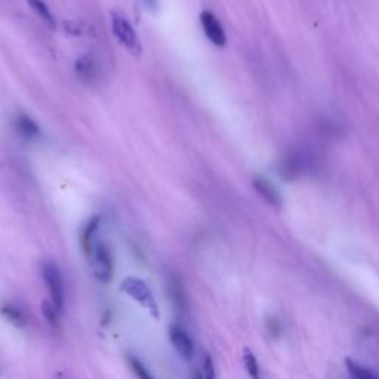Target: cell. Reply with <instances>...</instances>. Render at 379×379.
Wrapping results in <instances>:
<instances>
[{
	"instance_id": "1",
	"label": "cell",
	"mask_w": 379,
	"mask_h": 379,
	"mask_svg": "<svg viewBox=\"0 0 379 379\" xmlns=\"http://www.w3.org/2000/svg\"><path fill=\"white\" fill-rule=\"evenodd\" d=\"M92 260V270L97 277V280L101 283H110L113 279L114 273V262L112 249L106 242H95L90 251Z\"/></svg>"
},
{
	"instance_id": "2",
	"label": "cell",
	"mask_w": 379,
	"mask_h": 379,
	"mask_svg": "<svg viewBox=\"0 0 379 379\" xmlns=\"http://www.w3.org/2000/svg\"><path fill=\"white\" fill-rule=\"evenodd\" d=\"M112 30L119 43L131 52L135 57L141 55L143 46L140 38L134 29V25L127 21V18L119 12H112Z\"/></svg>"
},
{
	"instance_id": "3",
	"label": "cell",
	"mask_w": 379,
	"mask_h": 379,
	"mask_svg": "<svg viewBox=\"0 0 379 379\" xmlns=\"http://www.w3.org/2000/svg\"><path fill=\"white\" fill-rule=\"evenodd\" d=\"M42 276L46 283V288L51 295V302L55 305L60 313H62L64 305H66V289H64L62 274L58 265L55 262H43L42 265Z\"/></svg>"
},
{
	"instance_id": "4",
	"label": "cell",
	"mask_w": 379,
	"mask_h": 379,
	"mask_svg": "<svg viewBox=\"0 0 379 379\" xmlns=\"http://www.w3.org/2000/svg\"><path fill=\"white\" fill-rule=\"evenodd\" d=\"M122 291L134 301L141 304L145 310H149L154 319H159V308H157L154 295L144 280L136 279V277H127L122 282Z\"/></svg>"
},
{
	"instance_id": "5",
	"label": "cell",
	"mask_w": 379,
	"mask_h": 379,
	"mask_svg": "<svg viewBox=\"0 0 379 379\" xmlns=\"http://www.w3.org/2000/svg\"><path fill=\"white\" fill-rule=\"evenodd\" d=\"M200 23L205 32L206 38L215 46H225L227 36L223 29V25L218 21V18L210 11H203L200 14Z\"/></svg>"
},
{
	"instance_id": "6",
	"label": "cell",
	"mask_w": 379,
	"mask_h": 379,
	"mask_svg": "<svg viewBox=\"0 0 379 379\" xmlns=\"http://www.w3.org/2000/svg\"><path fill=\"white\" fill-rule=\"evenodd\" d=\"M75 71L77 77L86 83V85H94L99 79V64L94 55L85 53L79 57L75 62Z\"/></svg>"
},
{
	"instance_id": "7",
	"label": "cell",
	"mask_w": 379,
	"mask_h": 379,
	"mask_svg": "<svg viewBox=\"0 0 379 379\" xmlns=\"http://www.w3.org/2000/svg\"><path fill=\"white\" fill-rule=\"evenodd\" d=\"M169 341H171V344L173 345V348L178 351V354L182 358L190 360L194 356L193 341L187 335V332L184 330L182 328H180L177 325H172L169 328Z\"/></svg>"
},
{
	"instance_id": "8",
	"label": "cell",
	"mask_w": 379,
	"mask_h": 379,
	"mask_svg": "<svg viewBox=\"0 0 379 379\" xmlns=\"http://www.w3.org/2000/svg\"><path fill=\"white\" fill-rule=\"evenodd\" d=\"M254 188L268 203V205H271L273 208H280L282 206L280 194H279V191L276 190V187L273 186L270 181L258 177V178L254 180Z\"/></svg>"
},
{
	"instance_id": "9",
	"label": "cell",
	"mask_w": 379,
	"mask_h": 379,
	"mask_svg": "<svg viewBox=\"0 0 379 379\" xmlns=\"http://www.w3.org/2000/svg\"><path fill=\"white\" fill-rule=\"evenodd\" d=\"M15 131L20 134L24 140H34V138L40 136V127L34 122V120L24 113L18 114L15 117Z\"/></svg>"
},
{
	"instance_id": "10",
	"label": "cell",
	"mask_w": 379,
	"mask_h": 379,
	"mask_svg": "<svg viewBox=\"0 0 379 379\" xmlns=\"http://www.w3.org/2000/svg\"><path fill=\"white\" fill-rule=\"evenodd\" d=\"M98 225H99V218H92L88 223V225L85 227V230H83L82 246H83V251H85L88 255H90L92 246H94V243H95L94 236L97 233Z\"/></svg>"
},
{
	"instance_id": "11",
	"label": "cell",
	"mask_w": 379,
	"mask_h": 379,
	"mask_svg": "<svg viewBox=\"0 0 379 379\" xmlns=\"http://www.w3.org/2000/svg\"><path fill=\"white\" fill-rule=\"evenodd\" d=\"M29 5L34 9L36 14H38L42 20L46 23V25L49 27V29H55V18L53 14L51 12L49 6L45 3V0H27Z\"/></svg>"
},
{
	"instance_id": "12",
	"label": "cell",
	"mask_w": 379,
	"mask_h": 379,
	"mask_svg": "<svg viewBox=\"0 0 379 379\" xmlns=\"http://www.w3.org/2000/svg\"><path fill=\"white\" fill-rule=\"evenodd\" d=\"M0 313L3 314V316L12 323V325L18 326V328H23L27 320H25V316H24V313L15 307V305H11V304H6L2 307V310H0Z\"/></svg>"
},
{
	"instance_id": "13",
	"label": "cell",
	"mask_w": 379,
	"mask_h": 379,
	"mask_svg": "<svg viewBox=\"0 0 379 379\" xmlns=\"http://www.w3.org/2000/svg\"><path fill=\"white\" fill-rule=\"evenodd\" d=\"M42 313L52 329H60V311L55 308V305L51 301L42 302Z\"/></svg>"
},
{
	"instance_id": "14",
	"label": "cell",
	"mask_w": 379,
	"mask_h": 379,
	"mask_svg": "<svg viewBox=\"0 0 379 379\" xmlns=\"http://www.w3.org/2000/svg\"><path fill=\"white\" fill-rule=\"evenodd\" d=\"M127 363L131 366L136 379H156L149 369L143 365L141 360L136 358L135 356H127Z\"/></svg>"
},
{
	"instance_id": "15",
	"label": "cell",
	"mask_w": 379,
	"mask_h": 379,
	"mask_svg": "<svg viewBox=\"0 0 379 379\" xmlns=\"http://www.w3.org/2000/svg\"><path fill=\"white\" fill-rule=\"evenodd\" d=\"M347 366H348V372L353 379H379L372 371H369V369L360 366L354 362H350V360L347 362Z\"/></svg>"
},
{
	"instance_id": "16",
	"label": "cell",
	"mask_w": 379,
	"mask_h": 379,
	"mask_svg": "<svg viewBox=\"0 0 379 379\" xmlns=\"http://www.w3.org/2000/svg\"><path fill=\"white\" fill-rule=\"evenodd\" d=\"M245 366H246V371H247L249 376H251V379H261L260 365H258V360L249 350L245 351Z\"/></svg>"
},
{
	"instance_id": "17",
	"label": "cell",
	"mask_w": 379,
	"mask_h": 379,
	"mask_svg": "<svg viewBox=\"0 0 379 379\" xmlns=\"http://www.w3.org/2000/svg\"><path fill=\"white\" fill-rule=\"evenodd\" d=\"M201 376H203V379H217L215 365H214V360H212L210 356L205 357V362H203Z\"/></svg>"
},
{
	"instance_id": "18",
	"label": "cell",
	"mask_w": 379,
	"mask_h": 379,
	"mask_svg": "<svg viewBox=\"0 0 379 379\" xmlns=\"http://www.w3.org/2000/svg\"><path fill=\"white\" fill-rule=\"evenodd\" d=\"M143 3L145 5V8L151 9V11H156L157 9V0H143Z\"/></svg>"
},
{
	"instance_id": "19",
	"label": "cell",
	"mask_w": 379,
	"mask_h": 379,
	"mask_svg": "<svg viewBox=\"0 0 379 379\" xmlns=\"http://www.w3.org/2000/svg\"><path fill=\"white\" fill-rule=\"evenodd\" d=\"M194 379H203L201 372H196V375H194Z\"/></svg>"
}]
</instances>
